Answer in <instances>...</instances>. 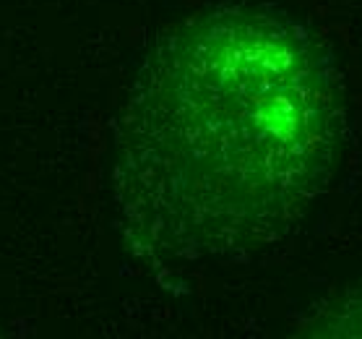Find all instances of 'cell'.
I'll use <instances>...</instances> for the list:
<instances>
[{"mask_svg":"<svg viewBox=\"0 0 362 339\" xmlns=\"http://www.w3.org/2000/svg\"><path fill=\"white\" fill-rule=\"evenodd\" d=\"M344 123L334 55L297 18L261 3L182 18L151 45L115 120L128 251L185 269L284 240L329 185Z\"/></svg>","mask_w":362,"mask_h":339,"instance_id":"6da1fadb","label":"cell"},{"mask_svg":"<svg viewBox=\"0 0 362 339\" xmlns=\"http://www.w3.org/2000/svg\"><path fill=\"white\" fill-rule=\"evenodd\" d=\"M331 334H349V337H362V295L341 308V321H331Z\"/></svg>","mask_w":362,"mask_h":339,"instance_id":"7a4b0ae2","label":"cell"}]
</instances>
